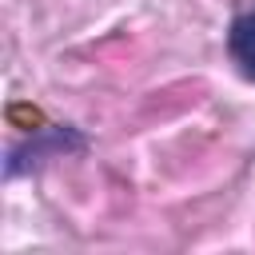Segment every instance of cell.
Masks as SVG:
<instances>
[{
	"label": "cell",
	"mask_w": 255,
	"mask_h": 255,
	"mask_svg": "<svg viewBox=\"0 0 255 255\" xmlns=\"http://www.w3.org/2000/svg\"><path fill=\"white\" fill-rule=\"evenodd\" d=\"M227 56L243 80L255 84V8L239 12L227 28Z\"/></svg>",
	"instance_id": "1"
}]
</instances>
